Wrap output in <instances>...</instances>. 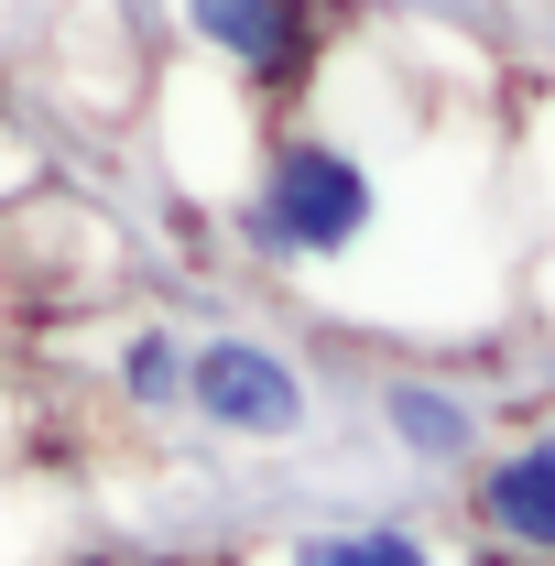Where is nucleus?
<instances>
[{"instance_id": "obj_2", "label": "nucleus", "mask_w": 555, "mask_h": 566, "mask_svg": "<svg viewBox=\"0 0 555 566\" xmlns=\"http://www.w3.org/2000/svg\"><path fill=\"white\" fill-rule=\"evenodd\" d=\"M186 415L208 436H229V447H294L305 415H316V392H305V370L273 338L218 327V338H186Z\"/></svg>"}, {"instance_id": "obj_6", "label": "nucleus", "mask_w": 555, "mask_h": 566, "mask_svg": "<svg viewBox=\"0 0 555 566\" xmlns=\"http://www.w3.org/2000/svg\"><path fill=\"white\" fill-rule=\"evenodd\" d=\"M109 381H121V403H132V415H186V327H164V316L121 327Z\"/></svg>"}, {"instance_id": "obj_7", "label": "nucleus", "mask_w": 555, "mask_h": 566, "mask_svg": "<svg viewBox=\"0 0 555 566\" xmlns=\"http://www.w3.org/2000/svg\"><path fill=\"white\" fill-rule=\"evenodd\" d=\"M283 566H447L436 545H425V523H316V534H294L283 545Z\"/></svg>"}, {"instance_id": "obj_3", "label": "nucleus", "mask_w": 555, "mask_h": 566, "mask_svg": "<svg viewBox=\"0 0 555 566\" xmlns=\"http://www.w3.org/2000/svg\"><path fill=\"white\" fill-rule=\"evenodd\" d=\"M469 523H480L501 556L555 566V424L512 436V447H490L480 469H469Z\"/></svg>"}, {"instance_id": "obj_5", "label": "nucleus", "mask_w": 555, "mask_h": 566, "mask_svg": "<svg viewBox=\"0 0 555 566\" xmlns=\"http://www.w3.org/2000/svg\"><path fill=\"white\" fill-rule=\"evenodd\" d=\"M186 33L208 44L218 66L283 87V76L305 66V44H316V11L305 0H186Z\"/></svg>"}, {"instance_id": "obj_4", "label": "nucleus", "mask_w": 555, "mask_h": 566, "mask_svg": "<svg viewBox=\"0 0 555 566\" xmlns=\"http://www.w3.org/2000/svg\"><path fill=\"white\" fill-rule=\"evenodd\" d=\"M381 424H392V447H404L415 469H480L490 458L480 392H458V381H436V370H392V381H381Z\"/></svg>"}, {"instance_id": "obj_1", "label": "nucleus", "mask_w": 555, "mask_h": 566, "mask_svg": "<svg viewBox=\"0 0 555 566\" xmlns=\"http://www.w3.org/2000/svg\"><path fill=\"white\" fill-rule=\"evenodd\" d=\"M381 229V175L348 153L338 132H283L251 175V208H240V240L294 273V262H348L359 240Z\"/></svg>"}]
</instances>
